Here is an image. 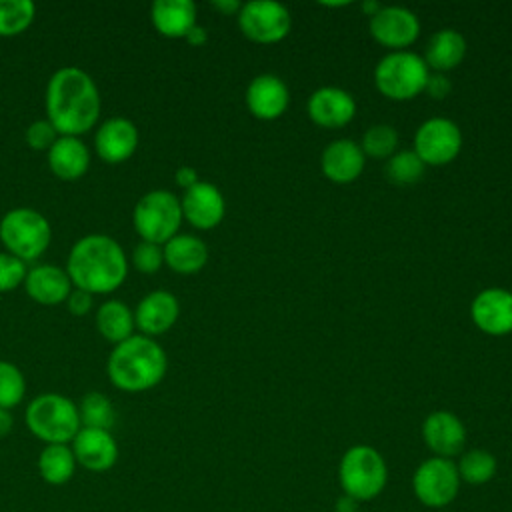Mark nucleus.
I'll return each mask as SVG.
<instances>
[{
  "mask_svg": "<svg viewBox=\"0 0 512 512\" xmlns=\"http://www.w3.org/2000/svg\"><path fill=\"white\" fill-rule=\"evenodd\" d=\"M450 90H452L450 80H448L444 74H440V72L430 74V76H428V82H426V86H424V92H426L430 98H434V100L446 98V96L450 94Z\"/></svg>",
  "mask_w": 512,
  "mask_h": 512,
  "instance_id": "39",
  "label": "nucleus"
},
{
  "mask_svg": "<svg viewBox=\"0 0 512 512\" xmlns=\"http://www.w3.org/2000/svg\"><path fill=\"white\" fill-rule=\"evenodd\" d=\"M380 8H382V6H380L378 2H364V4H362V10H364L370 18H372Z\"/></svg>",
  "mask_w": 512,
  "mask_h": 512,
  "instance_id": "45",
  "label": "nucleus"
},
{
  "mask_svg": "<svg viewBox=\"0 0 512 512\" xmlns=\"http://www.w3.org/2000/svg\"><path fill=\"white\" fill-rule=\"evenodd\" d=\"M472 322L486 334L502 336L512 332V292L504 288L482 290L470 306Z\"/></svg>",
  "mask_w": 512,
  "mask_h": 512,
  "instance_id": "18",
  "label": "nucleus"
},
{
  "mask_svg": "<svg viewBox=\"0 0 512 512\" xmlns=\"http://www.w3.org/2000/svg\"><path fill=\"white\" fill-rule=\"evenodd\" d=\"M130 262L132 266L142 272V274H156L162 266H164V254H162V246L154 244V242H146L140 240L130 254Z\"/></svg>",
  "mask_w": 512,
  "mask_h": 512,
  "instance_id": "35",
  "label": "nucleus"
},
{
  "mask_svg": "<svg viewBox=\"0 0 512 512\" xmlns=\"http://www.w3.org/2000/svg\"><path fill=\"white\" fill-rule=\"evenodd\" d=\"M28 272V264L20 258L8 254L6 250L0 252V294L12 292L24 284Z\"/></svg>",
  "mask_w": 512,
  "mask_h": 512,
  "instance_id": "36",
  "label": "nucleus"
},
{
  "mask_svg": "<svg viewBox=\"0 0 512 512\" xmlns=\"http://www.w3.org/2000/svg\"><path fill=\"white\" fill-rule=\"evenodd\" d=\"M430 68L424 58L408 50H392L374 70L376 88L390 100H410L424 92Z\"/></svg>",
  "mask_w": 512,
  "mask_h": 512,
  "instance_id": "8",
  "label": "nucleus"
},
{
  "mask_svg": "<svg viewBox=\"0 0 512 512\" xmlns=\"http://www.w3.org/2000/svg\"><path fill=\"white\" fill-rule=\"evenodd\" d=\"M398 146V132L390 124L370 126L362 136V152L372 158H390Z\"/></svg>",
  "mask_w": 512,
  "mask_h": 512,
  "instance_id": "34",
  "label": "nucleus"
},
{
  "mask_svg": "<svg viewBox=\"0 0 512 512\" xmlns=\"http://www.w3.org/2000/svg\"><path fill=\"white\" fill-rule=\"evenodd\" d=\"M168 370V358L156 338L132 334L116 344L106 360V374L114 388L130 394L158 386Z\"/></svg>",
  "mask_w": 512,
  "mask_h": 512,
  "instance_id": "3",
  "label": "nucleus"
},
{
  "mask_svg": "<svg viewBox=\"0 0 512 512\" xmlns=\"http://www.w3.org/2000/svg\"><path fill=\"white\" fill-rule=\"evenodd\" d=\"M24 424L42 444H70L82 428L78 404L58 392L34 396L24 410Z\"/></svg>",
  "mask_w": 512,
  "mask_h": 512,
  "instance_id": "4",
  "label": "nucleus"
},
{
  "mask_svg": "<svg viewBox=\"0 0 512 512\" xmlns=\"http://www.w3.org/2000/svg\"><path fill=\"white\" fill-rule=\"evenodd\" d=\"M184 40H186L188 44H192V46H202V44H206V40H208V32H206L204 26L196 24V26L186 34Z\"/></svg>",
  "mask_w": 512,
  "mask_h": 512,
  "instance_id": "41",
  "label": "nucleus"
},
{
  "mask_svg": "<svg viewBox=\"0 0 512 512\" xmlns=\"http://www.w3.org/2000/svg\"><path fill=\"white\" fill-rule=\"evenodd\" d=\"M78 404L80 424L82 428H100V430H112L116 422V408L112 400L98 390L86 392Z\"/></svg>",
  "mask_w": 512,
  "mask_h": 512,
  "instance_id": "29",
  "label": "nucleus"
},
{
  "mask_svg": "<svg viewBox=\"0 0 512 512\" xmlns=\"http://www.w3.org/2000/svg\"><path fill=\"white\" fill-rule=\"evenodd\" d=\"M456 468H458L460 482L480 486L494 478V474L498 470V462H496L494 454H490L488 450L472 448L460 456Z\"/></svg>",
  "mask_w": 512,
  "mask_h": 512,
  "instance_id": "30",
  "label": "nucleus"
},
{
  "mask_svg": "<svg viewBox=\"0 0 512 512\" xmlns=\"http://www.w3.org/2000/svg\"><path fill=\"white\" fill-rule=\"evenodd\" d=\"M424 168L426 164L418 158V154L414 150H402L392 154L386 160V176L390 182L406 186V184H414L424 176Z\"/></svg>",
  "mask_w": 512,
  "mask_h": 512,
  "instance_id": "32",
  "label": "nucleus"
},
{
  "mask_svg": "<svg viewBox=\"0 0 512 512\" xmlns=\"http://www.w3.org/2000/svg\"><path fill=\"white\" fill-rule=\"evenodd\" d=\"M288 86L276 74H260L246 88V106L260 120H276L288 108Z\"/></svg>",
  "mask_w": 512,
  "mask_h": 512,
  "instance_id": "21",
  "label": "nucleus"
},
{
  "mask_svg": "<svg viewBox=\"0 0 512 512\" xmlns=\"http://www.w3.org/2000/svg\"><path fill=\"white\" fill-rule=\"evenodd\" d=\"M238 26L242 34L258 44H274L286 38L292 26L288 8L272 0H254L242 4L238 12Z\"/></svg>",
  "mask_w": 512,
  "mask_h": 512,
  "instance_id": "10",
  "label": "nucleus"
},
{
  "mask_svg": "<svg viewBox=\"0 0 512 512\" xmlns=\"http://www.w3.org/2000/svg\"><path fill=\"white\" fill-rule=\"evenodd\" d=\"M94 324H96L98 334L114 346L128 340L136 330L134 310L128 308V304H124L118 298L106 300L98 306Z\"/></svg>",
  "mask_w": 512,
  "mask_h": 512,
  "instance_id": "27",
  "label": "nucleus"
},
{
  "mask_svg": "<svg viewBox=\"0 0 512 512\" xmlns=\"http://www.w3.org/2000/svg\"><path fill=\"white\" fill-rule=\"evenodd\" d=\"M76 464L88 472L102 474L114 468L120 456V448L110 430L80 428L70 442Z\"/></svg>",
  "mask_w": 512,
  "mask_h": 512,
  "instance_id": "12",
  "label": "nucleus"
},
{
  "mask_svg": "<svg viewBox=\"0 0 512 512\" xmlns=\"http://www.w3.org/2000/svg\"><path fill=\"white\" fill-rule=\"evenodd\" d=\"M462 148V134L456 122L448 118H430L422 122L414 136V152L428 166L452 162Z\"/></svg>",
  "mask_w": 512,
  "mask_h": 512,
  "instance_id": "11",
  "label": "nucleus"
},
{
  "mask_svg": "<svg viewBox=\"0 0 512 512\" xmlns=\"http://www.w3.org/2000/svg\"><path fill=\"white\" fill-rule=\"evenodd\" d=\"M26 396V378L22 370L8 360H0V408L12 410Z\"/></svg>",
  "mask_w": 512,
  "mask_h": 512,
  "instance_id": "33",
  "label": "nucleus"
},
{
  "mask_svg": "<svg viewBox=\"0 0 512 512\" xmlns=\"http://www.w3.org/2000/svg\"><path fill=\"white\" fill-rule=\"evenodd\" d=\"M466 54V40L458 30L444 28L430 36L424 52V62L434 72H448L456 68Z\"/></svg>",
  "mask_w": 512,
  "mask_h": 512,
  "instance_id": "26",
  "label": "nucleus"
},
{
  "mask_svg": "<svg viewBox=\"0 0 512 512\" xmlns=\"http://www.w3.org/2000/svg\"><path fill=\"white\" fill-rule=\"evenodd\" d=\"M26 294L42 306H58L72 292V280L66 268L58 264H36L28 268L24 278Z\"/></svg>",
  "mask_w": 512,
  "mask_h": 512,
  "instance_id": "20",
  "label": "nucleus"
},
{
  "mask_svg": "<svg viewBox=\"0 0 512 512\" xmlns=\"http://www.w3.org/2000/svg\"><path fill=\"white\" fill-rule=\"evenodd\" d=\"M338 482L342 492L358 502L376 498L388 482V468L382 454L368 444L348 448L338 464Z\"/></svg>",
  "mask_w": 512,
  "mask_h": 512,
  "instance_id": "6",
  "label": "nucleus"
},
{
  "mask_svg": "<svg viewBox=\"0 0 512 512\" xmlns=\"http://www.w3.org/2000/svg\"><path fill=\"white\" fill-rule=\"evenodd\" d=\"M182 218L188 220L198 230L216 228L226 212V202L222 192L210 182H196L192 188L184 190L180 198Z\"/></svg>",
  "mask_w": 512,
  "mask_h": 512,
  "instance_id": "15",
  "label": "nucleus"
},
{
  "mask_svg": "<svg viewBox=\"0 0 512 512\" xmlns=\"http://www.w3.org/2000/svg\"><path fill=\"white\" fill-rule=\"evenodd\" d=\"M150 20L160 36L186 38L198 24L196 4L190 0H154L150 6Z\"/></svg>",
  "mask_w": 512,
  "mask_h": 512,
  "instance_id": "24",
  "label": "nucleus"
},
{
  "mask_svg": "<svg viewBox=\"0 0 512 512\" xmlns=\"http://www.w3.org/2000/svg\"><path fill=\"white\" fill-rule=\"evenodd\" d=\"M306 110L314 124L322 128H342L354 118L356 100L342 88L324 86L308 98Z\"/></svg>",
  "mask_w": 512,
  "mask_h": 512,
  "instance_id": "19",
  "label": "nucleus"
},
{
  "mask_svg": "<svg viewBox=\"0 0 512 512\" xmlns=\"http://www.w3.org/2000/svg\"><path fill=\"white\" fill-rule=\"evenodd\" d=\"M36 464L40 478L50 486L68 484L78 468L70 444H44Z\"/></svg>",
  "mask_w": 512,
  "mask_h": 512,
  "instance_id": "28",
  "label": "nucleus"
},
{
  "mask_svg": "<svg viewBox=\"0 0 512 512\" xmlns=\"http://www.w3.org/2000/svg\"><path fill=\"white\" fill-rule=\"evenodd\" d=\"M92 302H94V294L80 290V288H72V292L66 298V306L70 310V314L74 316H86L92 310Z\"/></svg>",
  "mask_w": 512,
  "mask_h": 512,
  "instance_id": "38",
  "label": "nucleus"
},
{
  "mask_svg": "<svg viewBox=\"0 0 512 512\" xmlns=\"http://www.w3.org/2000/svg\"><path fill=\"white\" fill-rule=\"evenodd\" d=\"M140 142L138 128L124 116L104 120L94 134V150L106 164H122L136 152Z\"/></svg>",
  "mask_w": 512,
  "mask_h": 512,
  "instance_id": "14",
  "label": "nucleus"
},
{
  "mask_svg": "<svg viewBox=\"0 0 512 512\" xmlns=\"http://www.w3.org/2000/svg\"><path fill=\"white\" fill-rule=\"evenodd\" d=\"M46 158L52 174L64 182L80 180L90 168V150L78 136H58Z\"/></svg>",
  "mask_w": 512,
  "mask_h": 512,
  "instance_id": "23",
  "label": "nucleus"
},
{
  "mask_svg": "<svg viewBox=\"0 0 512 512\" xmlns=\"http://www.w3.org/2000/svg\"><path fill=\"white\" fill-rule=\"evenodd\" d=\"M364 164H366V156L360 144H356L350 138H340L330 142L320 156L322 174L336 184L354 182L362 174Z\"/></svg>",
  "mask_w": 512,
  "mask_h": 512,
  "instance_id": "22",
  "label": "nucleus"
},
{
  "mask_svg": "<svg viewBox=\"0 0 512 512\" xmlns=\"http://www.w3.org/2000/svg\"><path fill=\"white\" fill-rule=\"evenodd\" d=\"M58 132L56 128L46 120H34L28 124L26 132H24V140L32 150H40V152H48L52 148V144L58 140Z\"/></svg>",
  "mask_w": 512,
  "mask_h": 512,
  "instance_id": "37",
  "label": "nucleus"
},
{
  "mask_svg": "<svg viewBox=\"0 0 512 512\" xmlns=\"http://www.w3.org/2000/svg\"><path fill=\"white\" fill-rule=\"evenodd\" d=\"M358 500L342 494L338 500H336V512H358Z\"/></svg>",
  "mask_w": 512,
  "mask_h": 512,
  "instance_id": "44",
  "label": "nucleus"
},
{
  "mask_svg": "<svg viewBox=\"0 0 512 512\" xmlns=\"http://www.w3.org/2000/svg\"><path fill=\"white\" fill-rule=\"evenodd\" d=\"M36 6L30 0H0V36L12 38L30 28Z\"/></svg>",
  "mask_w": 512,
  "mask_h": 512,
  "instance_id": "31",
  "label": "nucleus"
},
{
  "mask_svg": "<svg viewBox=\"0 0 512 512\" xmlns=\"http://www.w3.org/2000/svg\"><path fill=\"white\" fill-rule=\"evenodd\" d=\"M182 220L180 198L164 188L140 196L132 210V224L140 240L160 246L178 234Z\"/></svg>",
  "mask_w": 512,
  "mask_h": 512,
  "instance_id": "7",
  "label": "nucleus"
},
{
  "mask_svg": "<svg viewBox=\"0 0 512 512\" xmlns=\"http://www.w3.org/2000/svg\"><path fill=\"white\" fill-rule=\"evenodd\" d=\"M412 490L426 508H444L454 502L460 490L458 468L450 458H426L412 476Z\"/></svg>",
  "mask_w": 512,
  "mask_h": 512,
  "instance_id": "9",
  "label": "nucleus"
},
{
  "mask_svg": "<svg viewBox=\"0 0 512 512\" xmlns=\"http://www.w3.org/2000/svg\"><path fill=\"white\" fill-rule=\"evenodd\" d=\"M370 34L382 46L404 50L420 34L418 16L402 6H382L370 18Z\"/></svg>",
  "mask_w": 512,
  "mask_h": 512,
  "instance_id": "13",
  "label": "nucleus"
},
{
  "mask_svg": "<svg viewBox=\"0 0 512 512\" xmlns=\"http://www.w3.org/2000/svg\"><path fill=\"white\" fill-rule=\"evenodd\" d=\"M174 180H176V184H178L182 190H188V188H192L196 182H200V180H198V172H196L192 166H180V168L176 170V174H174Z\"/></svg>",
  "mask_w": 512,
  "mask_h": 512,
  "instance_id": "40",
  "label": "nucleus"
},
{
  "mask_svg": "<svg viewBox=\"0 0 512 512\" xmlns=\"http://www.w3.org/2000/svg\"><path fill=\"white\" fill-rule=\"evenodd\" d=\"M164 264L176 274H196L208 262V246L194 234H176L162 244Z\"/></svg>",
  "mask_w": 512,
  "mask_h": 512,
  "instance_id": "25",
  "label": "nucleus"
},
{
  "mask_svg": "<svg viewBox=\"0 0 512 512\" xmlns=\"http://www.w3.org/2000/svg\"><path fill=\"white\" fill-rule=\"evenodd\" d=\"M422 438L434 456L452 460V456L464 450L466 428L456 414L448 410H436L426 416L422 424Z\"/></svg>",
  "mask_w": 512,
  "mask_h": 512,
  "instance_id": "17",
  "label": "nucleus"
},
{
  "mask_svg": "<svg viewBox=\"0 0 512 512\" xmlns=\"http://www.w3.org/2000/svg\"><path fill=\"white\" fill-rule=\"evenodd\" d=\"M14 428V416H12V410H6V408H0V440L6 438Z\"/></svg>",
  "mask_w": 512,
  "mask_h": 512,
  "instance_id": "42",
  "label": "nucleus"
},
{
  "mask_svg": "<svg viewBox=\"0 0 512 512\" xmlns=\"http://www.w3.org/2000/svg\"><path fill=\"white\" fill-rule=\"evenodd\" d=\"M66 272L74 288L94 296L110 294L128 276V256L116 238L100 232L86 234L72 244Z\"/></svg>",
  "mask_w": 512,
  "mask_h": 512,
  "instance_id": "2",
  "label": "nucleus"
},
{
  "mask_svg": "<svg viewBox=\"0 0 512 512\" xmlns=\"http://www.w3.org/2000/svg\"><path fill=\"white\" fill-rule=\"evenodd\" d=\"M212 6H214L218 12L226 14V16H230V14H238V12H240V8H242V4H240V2H236V0H216V2H212Z\"/></svg>",
  "mask_w": 512,
  "mask_h": 512,
  "instance_id": "43",
  "label": "nucleus"
},
{
  "mask_svg": "<svg viewBox=\"0 0 512 512\" xmlns=\"http://www.w3.org/2000/svg\"><path fill=\"white\" fill-rule=\"evenodd\" d=\"M44 108L46 120L60 136L80 138L90 132L100 118V90L86 70L62 66L48 78Z\"/></svg>",
  "mask_w": 512,
  "mask_h": 512,
  "instance_id": "1",
  "label": "nucleus"
},
{
  "mask_svg": "<svg viewBox=\"0 0 512 512\" xmlns=\"http://www.w3.org/2000/svg\"><path fill=\"white\" fill-rule=\"evenodd\" d=\"M0 240L8 254L28 264L48 250L52 242V228L42 212L18 206L0 218Z\"/></svg>",
  "mask_w": 512,
  "mask_h": 512,
  "instance_id": "5",
  "label": "nucleus"
},
{
  "mask_svg": "<svg viewBox=\"0 0 512 512\" xmlns=\"http://www.w3.org/2000/svg\"><path fill=\"white\" fill-rule=\"evenodd\" d=\"M180 314L178 298L168 290H152L140 298L134 308L136 330L144 336H160L168 332Z\"/></svg>",
  "mask_w": 512,
  "mask_h": 512,
  "instance_id": "16",
  "label": "nucleus"
}]
</instances>
